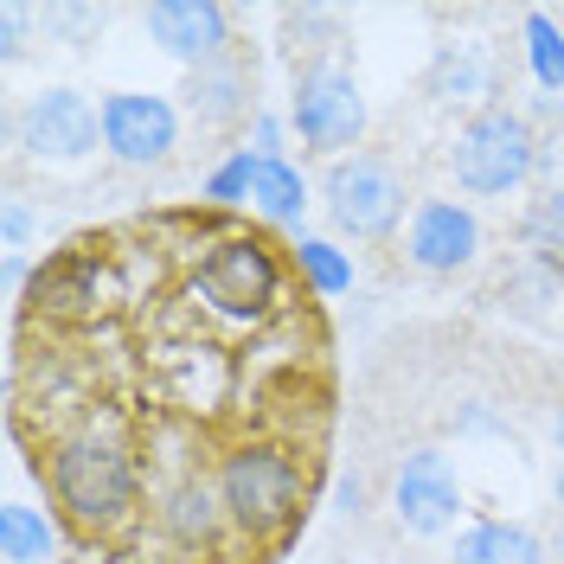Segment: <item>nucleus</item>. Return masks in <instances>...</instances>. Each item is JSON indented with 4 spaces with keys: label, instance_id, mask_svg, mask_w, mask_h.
Returning <instances> with one entry per match:
<instances>
[{
    "label": "nucleus",
    "instance_id": "nucleus-1",
    "mask_svg": "<svg viewBox=\"0 0 564 564\" xmlns=\"http://www.w3.org/2000/svg\"><path fill=\"white\" fill-rule=\"evenodd\" d=\"M45 488L58 500L77 532H116L135 520L141 500V475L129 449L116 436H97V430H77V436H58L52 456H45Z\"/></svg>",
    "mask_w": 564,
    "mask_h": 564
},
{
    "label": "nucleus",
    "instance_id": "nucleus-2",
    "mask_svg": "<svg viewBox=\"0 0 564 564\" xmlns=\"http://www.w3.org/2000/svg\"><path fill=\"white\" fill-rule=\"evenodd\" d=\"M302 462L289 443H238L218 462V500L225 520L245 539H282L302 520Z\"/></svg>",
    "mask_w": 564,
    "mask_h": 564
},
{
    "label": "nucleus",
    "instance_id": "nucleus-3",
    "mask_svg": "<svg viewBox=\"0 0 564 564\" xmlns=\"http://www.w3.org/2000/svg\"><path fill=\"white\" fill-rule=\"evenodd\" d=\"M532 167H539V135L520 109H475L456 129V148H449V174H456L462 193H481V199H500L513 186H527Z\"/></svg>",
    "mask_w": 564,
    "mask_h": 564
},
{
    "label": "nucleus",
    "instance_id": "nucleus-4",
    "mask_svg": "<svg viewBox=\"0 0 564 564\" xmlns=\"http://www.w3.org/2000/svg\"><path fill=\"white\" fill-rule=\"evenodd\" d=\"M193 289H199V302L212 315L257 327V321H270L282 308V257L276 245H263L250 231H231V238L206 245L199 270H193Z\"/></svg>",
    "mask_w": 564,
    "mask_h": 564
},
{
    "label": "nucleus",
    "instance_id": "nucleus-5",
    "mask_svg": "<svg viewBox=\"0 0 564 564\" xmlns=\"http://www.w3.org/2000/svg\"><path fill=\"white\" fill-rule=\"evenodd\" d=\"M321 199H327V218L347 231V238H391L398 218H404V174L379 161V154H340L327 180H321Z\"/></svg>",
    "mask_w": 564,
    "mask_h": 564
},
{
    "label": "nucleus",
    "instance_id": "nucleus-6",
    "mask_svg": "<svg viewBox=\"0 0 564 564\" xmlns=\"http://www.w3.org/2000/svg\"><path fill=\"white\" fill-rule=\"evenodd\" d=\"M295 135L321 148V154H340L366 135V97H359V77L334 58H315V65L295 77Z\"/></svg>",
    "mask_w": 564,
    "mask_h": 564
},
{
    "label": "nucleus",
    "instance_id": "nucleus-7",
    "mask_svg": "<svg viewBox=\"0 0 564 564\" xmlns=\"http://www.w3.org/2000/svg\"><path fill=\"white\" fill-rule=\"evenodd\" d=\"M97 135H104V109H90L77 90H39L33 104L20 109V148L33 161H84L97 154Z\"/></svg>",
    "mask_w": 564,
    "mask_h": 564
},
{
    "label": "nucleus",
    "instance_id": "nucleus-8",
    "mask_svg": "<svg viewBox=\"0 0 564 564\" xmlns=\"http://www.w3.org/2000/svg\"><path fill=\"white\" fill-rule=\"evenodd\" d=\"M391 513L404 532H449L462 513V481L443 449H411L391 475Z\"/></svg>",
    "mask_w": 564,
    "mask_h": 564
},
{
    "label": "nucleus",
    "instance_id": "nucleus-9",
    "mask_svg": "<svg viewBox=\"0 0 564 564\" xmlns=\"http://www.w3.org/2000/svg\"><path fill=\"white\" fill-rule=\"evenodd\" d=\"M180 141V116L167 97H148V90H116L104 97V148L129 167H161Z\"/></svg>",
    "mask_w": 564,
    "mask_h": 564
},
{
    "label": "nucleus",
    "instance_id": "nucleus-10",
    "mask_svg": "<svg viewBox=\"0 0 564 564\" xmlns=\"http://www.w3.org/2000/svg\"><path fill=\"white\" fill-rule=\"evenodd\" d=\"M475 250H481V218L456 199H423L411 212V225H404V257L430 270V276H456L475 263Z\"/></svg>",
    "mask_w": 564,
    "mask_h": 564
},
{
    "label": "nucleus",
    "instance_id": "nucleus-11",
    "mask_svg": "<svg viewBox=\"0 0 564 564\" xmlns=\"http://www.w3.org/2000/svg\"><path fill=\"white\" fill-rule=\"evenodd\" d=\"M97 302H104V257L90 245L58 250L26 282V315H39V321H84V315H97Z\"/></svg>",
    "mask_w": 564,
    "mask_h": 564
},
{
    "label": "nucleus",
    "instance_id": "nucleus-12",
    "mask_svg": "<svg viewBox=\"0 0 564 564\" xmlns=\"http://www.w3.org/2000/svg\"><path fill=\"white\" fill-rule=\"evenodd\" d=\"M148 33H154V45L167 58H180L186 70H199V65L231 52V13L218 0H154L148 7Z\"/></svg>",
    "mask_w": 564,
    "mask_h": 564
},
{
    "label": "nucleus",
    "instance_id": "nucleus-13",
    "mask_svg": "<svg viewBox=\"0 0 564 564\" xmlns=\"http://www.w3.org/2000/svg\"><path fill=\"white\" fill-rule=\"evenodd\" d=\"M154 527H161V539H167L174 552H212L218 532L231 527V520H225V500H218V481H206V475L167 481L161 500H154Z\"/></svg>",
    "mask_w": 564,
    "mask_h": 564
},
{
    "label": "nucleus",
    "instance_id": "nucleus-14",
    "mask_svg": "<svg viewBox=\"0 0 564 564\" xmlns=\"http://www.w3.org/2000/svg\"><path fill=\"white\" fill-rule=\"evenodd\" d=\"M186 109L206 122V129H225V122H238L250 116V70L245 58H212V65L186 70Z\"/></svg>",
    "mask_w": 564,
    "mask_h": 564
},
{
    "label": "nucleus",
    "instance_id": "nucleus-15",
    "mask_svg": "<svg viewBox=\"0 0 564 564\" xmlns=\"http://www.w3.org/2000/svg\"><path fill=\"white\" fill-rule=\"evenodd\" d=\"M449 564H545V545L513 520H481L456 539V558Z\"/></svg>",
    "mask_w": 564,
    "mask_h": 564
},
{
    "label": "nucleus",
    "instance_id": "nucleus-16",
    "mask_svg": "<svg viewBox=\"0 0 564 564\" xmlns=\"http://www.w3.org/2000/svg\"><path fill=\"white\" fill-rule=\"evenodd\" d=\"M250 206L263 212L270 225H302V212H308V180L295 174L289 161H257V174H250Z\"/></svg>",
    "mask_w": 564,
    "mask_h": 564
},
{
    "label": "nucleus",
    "instance_id": "nucleus-17",
    "mask_svg": "<svg viewBox=\"0 0 564 564\" xmlns=\"http://www.w3.org/2000/svg\"><path fill=\"white\" fill-rule=\"evenodd\" d=\"M52 545H58V532H52V520L39 507H20V500L0 507V558L7 564H45Z\"/></svg>",
    "mask_w": 564,
    "mask_h": 564
},
{
    "label": "nucleus",
    "instance_id": "nucleus-18",
    "mask_svg": "<svg viewBox=\"0 0 564 564\" xmlns=\"http://www.w3.org/2000/svg\"><path fill=\"white\" fill-rule=\"evenodd\" d=\"M295 270L308 276L315 295H347V289H352V263L327 245V238H308V231L295 238Z\"/></svg>",
    "mask_w": 564,
    "mask_h": 564
},
{
    "label": "nucleus",
    "instance_id": "nucleus-19",
    "mask_svg": "<svg viewBox=\"0 0 564 564\" xmlns=\"http://www.w3.org/2000/svg\"><path fill=\"white\" fill-rule=\"evenodd\" d=\"M527 65L539 77V90H564V33L552 13H527Z\"/></svg>",
    "mask_w": 564,
    "mask_h": 564
},
{
    "label": "nucleus",
    "instance_id": "nucleus-20",
    "mask_svg": "<svg viewBox=\"0 0 564 564\" xmlns=\"http://www.w3.org/2000/svg\"><path fill=\"white\" fill-rule=\"evenodd\" d=\"M520 238H527V250L539 257V263H558L564 257V199L539 193V199L527 206V218H520Z\"/></svg>",
    "mask_w": 564,
    "mask_h": 564
},
{
    "label": "nucleus",
    "instance_id": "nucleus-21",
    "mask_svg": "<svg viewBox=\"0 0 564 564\" xmlns=\"http://www.w3.org/2000/svg\"><path fill=\"white\" fill-rule=\"evenodd\" d=\"M250 174H257V154L238 148V154L206 180V199H212V206H245V199H250Z\"/></svg>",
    "mask_w": 564,
    "mask_h": 564
},
{
    "label": "nucleus",
    "instance_id": "nucleus-22",
    "mask_svg": "<svg viewBox=\"0 0 564 564\" xmlns=\"http://www.w3.org/2000/svg\"><path fill=\"white\" fill-rule=\"evenodd\" d=\"M436 90H456V97H488V70L475 65L462 45H449V52L436 58Z\"/></svg>",
    "mask_w": 564,
    "mask_h": 564
},
{
    "label": "nucleus",
    "instance_id": "nucleus-23",
    "mask_svg": "<svg viewBox=\"0 0 564 564\" xmlns=\"http://www.w3.org/2000/svg\"><path fill=\"white\" fill-rule=\"evenodd\" d=\"M532 180H539V193L564 199V122L552 135H539V167H532Z\"/></svg>",
    "mask_w": 564,
    "mask_h": 564
},
{
    "label": "nucleus",
    "instance_id": "nucleus-24",
    "mask_svg": "<svg viewBox=\"0 0 564 564\" xmlns=\"http://www.w3.org/2000/svg\"><path fill=\"white\" fill-rule=\"evenodd\" d=\"M0 225H7V250H20L26 231H33V212L20 206V199H7V218H0Z\"/></svg>",
    "mask_w": 564,
    "mask_h": 564
},
{
    "label": "nucleus",
    "instance_id": "nucleus-25",
    "mask_svg": "<svg viewBox=\"0 0 564 564\" xmlns=\"http://www.w3.org/2000/svg\"><path fill=\"white\" fill-rule=\"evenodd\" d=\"M558 513H564V462H558Z\"/></svg>",
    "mask_w": 564,
    "mask_h": 564
},
{
    "label": "nucleus",
    "instance_id": "nucleus-26",
    "mask_svg": "<svg viewBox=\"0 0 564 564\" xmlns=\"http://www.w3.org/2000/svg\"><path fill=\"white\" fill-rule=\"evenodd\" d=\"M558 449H564V411H558Z\"/></svg>",
    "mask_w": 564,
    "mask_h": 564
}]
</instances>
